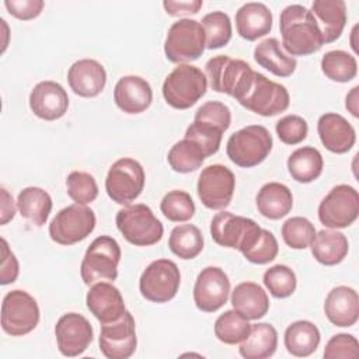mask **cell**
<instances>
[{
  "label": "cell",
  "instance_id": "1",
  "mask_svg": "<svg viewBox=\"0 0 359 359\" xmlns=\"http://www.w3.org/2000/svg\"><path fill=\"white\" fill-rule=\"evenodd\" d=\"M279 29L282 46L290 56H307L324 45L317 20L302 4H290L280 11Z\"/></svg>",
  "mask_w": 359,
  "mask_h": 359
},
{
  "label": "cell",
  "instance_id": "2",
  "mask_svg": "<svg viewBox=\"0 0 359 359\" xmlns=\"http://www.w3.org/2000/svg\"><path fill=\"white\" fill-rule=\"evenodd\" d=\"M236 100L240 105L261 116H275L286 111L290 104L286 87L258 72H252Z\"/></svg>",
  "mask_w": 359,
  "mask_h": 359
},
{
  "label": "cell",
  "instance_id": "3",
  "mask_svg": "<svg viewBox=\"0 0 359 359\" xmlns=\"http://www.w3.org/2000/svg\"><path fill=\"white\" fill-rule=\"evenodd\" d=\"M208 77L196 66L182 63L165 77L163 97L175 109H188L195 105L206 93Z\"/></svg>",
  "mask_w": 359,
  "mask_h": 359
},
{
  "label": "cell",
  "instance_id": "4",
  "mask_svg": "<svg viewBox=\"0 0 359 359\" xmlns=\"http://www.w3.org/2000/svg\"><path fill=\"white\" fill-rule=\"evenodd\" d=\"M121 247L111 236H100L88 245L81 265L80 275L86 285L97 282H114L118 278Z\"/></svg>",
  "mask_w": 359,
  "mask_h": 359
},
{
  "label": "cell",
  "instance_id": "5",
  "mask_svg": "<svg viewBox=\"0 0 359 359\" xmlns=\"http://www.w3.org/2000/svg\"><path fill=\"white\" fill-rule=\"evenodd\" d=\"M272 146V135L265 126L248 125L229 137L226 153L236 165L250 168L261 164L269 156Z\"/></svg>",
  "mask_w": 359,
  "mask_h": 359
},
{
  "label": "cell",
  "instance_id": "6",
  "mask_svg": "<svg viewBox=\"0 0 359 359\" xmlns=\"http://www.w3.org/2000/svg\"><path fill=\"white\" fill-rule=\"evenodd\" d=\"M115 223L123 238L136 247H149L158 243L164 227L153 210L143 203H135L118 210Z\"/></svg>",
  "mask_w": 359,
  "mask_h": 359
},
{
  "label": "cell",
  "instance_id": "7",
  "mask_svg": "<svg viewBox=\"0 0 359 359\" xmlns=\"http://www.w3.org/2000/svg\"><path fill=\"white\" fill-rule=\"evenodd\" d=\"M206 48L203 27L199 21L181 18L171 24L164 41L165 57L172 63H188L199 59Z\"/></svg>",
  "mask_w": 359,
  "mask_h": 359
},
{
  "label": "cell",
  "instance_id": "8",
  "mask_svg": "<svg viewBox=\"0 0 359 359\" xmlns=\"http://www.w3.org/2000/svg\"><path fill=\"white\" fill-rule=\"evenodd\" d=\"M36 300L25 290L14 289L3 297L1 328L11 337H22L34 331L39 323Z\"/></svg>",
  "mask_w": 359,
  "mask_h": 359
},
{
  "label": "cell",
  "instance_id": "9",
  "mask_svg": "<svg viewBox=\"0 0 359 359\" xmlns=\"http://www.w3.org/2000/svg\"><path fill=\"white\" fill-rule=\"evenodd\" d=\"M95 213L86 205H69L49 223V237L60 245H72L87 238L95 229Z\"/></svg>",
  "mask_w": 359,
  "mask_h": 359
},
{
  "label": "cell",
  "instance_id": "10",
  "mask_svg": "<svg viewBox=\"0 0 359 359\" xmlns=\"http://www.w3.org/2000/svg\"><path fill=\"white\" fill-rule=\"evenodd\" d=\"M181 285L177 264L167 258L150 262L139 279L140 294L153 303H167L175 297Z\"/></svg>",
  "mask_w": 359,
  "mask_h": 359
},
{
  "label": "cell",
  "instance_id": "11",
  "mask_svg": "<svg viewBox=\"0 0 359 359\" xmlns=\"http://www.w3.org/2000/svg\"><path fill=\"white\" fill-rule=\"evenodd\" d=\"M144 181L142 164L135 158L123 157L109 167L105 178V191L115 203L129 205L142 194Z\"/></svg>",
  "mask_w": 359,
  "mask_h": 359
},
{
  "label": "cell",
  "instance_id": "12",
  "mask_svg": "<svg viewBox=\"0 0 359 359\" xmlns=\"http://www.w3.org/2000/svg\"><path fill=\"white\" fill-rule=\"evenodd\" d=\"M359 216V194L348 185L339 184L321 199L318 219L328 229H345Z\"/></svg>",
  "mask_w": 359,
  "mask_h": 359
},
{
  "label": "cell",
  "instance_id": "13",
  "mask_svg": "<svg viewBox=\"0 0 359 359\" xmlns=\"http://www.w3.org/2000/svg\"><path fill=\"white\" fill-rule=\"evenodd\" d=\"M236 188L233 171L223 164H210L202 170L196 191L202 205L212 210H220L230 205Z\"/></svg>",
  "mask_w": 359,
  "mask_h": 359
},
{
  "label": "cell",
  "instance_id": "14",
  "mask_svg": "<svg viewBox=\"0 0 359 359\" xmlns=\"http://www.w3.org/2000/svg\"><path fill=\"white\" fill-rule=\"evenodd\" d=\"M205 70L212 90L224 93L233 98L252 73V69L247 62L233 59L227 55H217L209 59L205 65Z\"/></svg>",
  "mask_w": 359,
  "mask_h": 359
},
{
  "label": "cell",
  "instance_id": "15",
  "mask_svg": "<svg viewBox=\"0 0 359 359\" xmlns=\"http://www.w3.org/2000/svg\"><path fill=\"white\" fill-rule=\"evenodd\" d=\"M100 351L108 359H128L137 345L136 324L133 316L126 310L125 314L114 323L102 324L100 338Z\"/></svg>",
  "mask_w": 359,
  "mask_h": 359
},
{
  "label": "cell",
  "instance_id": "16",
  "mask_svg": "<svg viewBox=\"0 0 359 359\" xmlns=\"http://www.w3.org/2000/svg\"><path fill=\"white\" fill-rule=\"evenodd\" d=\"M229 294L230 280L222 268L206 266L198 273L194 286V303L201 311H217L227 303Z\"/></svg>",
  "mask_w": 359,
  "mask_h": 359
},
{
  "label": "cell",
  "instance_id": "17",
  "mask_svg": "<svg viewBox=\"0 0 359 359\" xmlns=\"http://www.w3.org/2000/svg\"><path fill=\"white\" fill-rule=\"evenodd\" d=\"M55 337L59 352L63 356L74 358L81 355L93 342L94 331L84 316L79 313H66L56 321Z\"/></svg>",
  "mask_w": 359,
  "mask_h": 359
},
{
  "label": "cell",
  "instance_id": "18",
  "mask_svg": "<svg viewBox=\"0 0 359 359\" xmlns=\"http://www.w3.org/2000/svg\"><path fill=\"white\" fill-rule=\"evenodd\" d=\"M29 108L35 116L43 121H56L67 112L69 95L56 81H39L31 90Z\"/></svg>",
  "mask_w": 359,
  "mask_h": 359
},
{
  "label": "cell",
  "instance_id": "19",
  "mask_svg": "<svg viewBox=\"0 0 359 359\" xmlns=\"http://www.w3.org/2000/svg\"><path fill=\"white\" fill-rule=\"evenodd\" d=\"M86 304L101 324L118 321L126 311L119 289L109 282L94 283L87 292Z\"/></svg>",
  "mask_w": 359,
  "mask_h": 359
},
{
  "label": "cell",
  "instance_id": "20",
  "mask_svg": "<svg viewBox=\"0 0 359 359\" xmlns=\"http://www.w3.org/2000/svg\"><path fill=\"white\" fill-rule=\"evenodd\" d=\"M257 226L258 224L250 217L222 210L216 213L210 222V236L216 244L238 250Z\"/></svg>",
  "mask_w": 359,
  "mask_h": 359
},
{
  "label": "cell",
  "instance_id": "21",
  "mask_svg": "<svg viewBox=\"0 0 359 359\" xmlns=\"http://www.w3.org/2000/svg\"><path fill=\"white\" fill-rule=\"evenodd\" d=\"M114 101L125 114H140L153 101V90L147 80L140 76H123L114 88Z\"/></svg>",
  "mask_w": 359,
  "mask_h": 359
},
{
  "label": "cell",
  "instance_id": "22",
  "mask_svg": "<svg viewBox=\"0 0 359 359\" xmlns=\"http://www.w3.org/2000/svg\"><path fill=\"white\" fill-rule=\"evenodd\" d=\"M317 132L323 146L331 153L344 154L356 142L355 128L339 114L327 112L318 118Z\"/></svg>",
  "mask_w": 359,
  "mask_h": 359
},
{
  "label": "cell",
  "instance_id": "23",
  "mask_svg": "<svg viewBox=\"0 0 359 359\" xmlns=\"http://www.w3.org/2000/svg\"><path fill=\"white\" fill-rule=\"evenodd\" d=\"M67 81L74 94L91 98L97 97L104 90L107 72L95 59H80L69 67Z\"/></svg>",
  "mask_w": 359,
  "mask_h": 359
},
{
  "label": "cell",
  "instance_id": "24",
  "mask_svg": "<svg viewBox=\"0 0 359 359\" xmlns=\"http://www.w3.org/2000/svg\"><path fill=\"white\" fill-rule=\"evenodd\" d=\"M324 314L337 327L355 325L359 318L358 292L345 285L331 289L324 302Z\"/></svg>",
  "mask_w": 359,
  "mask_h": 359
},
{
  "label": "cell",
  "instance_id": "25",
  "mask_svg": "<svg viewBox=\"0 0 359 359\" xmlns=\"http://www.w3.org/2000/svg\"><path fill=\"white\" fill-rule=\"evenodd\" d=\"M272 21V13L264 3L250 1L236 11L237 34L247 41H255L269 34Z\"/></svg>",
  "mask_w": 359,
  "mask_h": 359
},
{
  "label": "cell",
  "instance_id": "26",
  "mask_svg": "<svg viewBox=\"0 0 359 359\" xmlns=\"http://www.w3.org/2000/svg\"><path fill=\"white\" fill-rule=\"evenodd\" d=\"M318 22L324 43L337 41L346 25V4L344 0H314L310 10Z\"/></svg>",
  "mask_w": 359,
  "mask_h": 359
},
{
  "label": "cell",
  "instance_id": "27",
  "mask_svg": "<svg viewBox=\"0 0 359 359\" xmlns=\"http://www.w3.org/2000/svg\"><path fill=\"white\" fill-rule=\"evenodd\" d=\"M231 306L247 320H259L269 310L266 292L255 282H241L231 292Z\"/></svg>",
  "mask_w": 359,
  "mask_h": 359
},
{
  "label": "cell",
  "instance_id": "28",
  "mask_svg": "<svg viewBox=\"0 0 359 359\" xmlns=\"http://www.w3.org/2000/svg\"><path fill=\"white\" fill-rule=\"evenodd\" d=\"M258 212L271 220L285 217L293 208L292 191L280 182H266L255 196Z\"/></svg>",
  "mask_w": 359,
  "mask_h": 359
},
{
  "label": "cell",
  "instance_id": "29",
  "mask_svg": "<svg viewBox=\"0 0 359 359\" xmlns=\"http://www.w3.org/2000/svg\"><path fill=\"white\" fill-rule=\"evenodd\" d=\"M311 254L317 262L334 266L344 261L349 251V243L344 233L337 230H320L310 244Z\"/></svg>",
  "mask_w": 359,
  "mask_h": 359
},
{
  "label": "cell",
  "instance_id": "30",
  "mask_svg": "<svg viewBox=\"0 0 359 359\" xmlns=\"http://www.w3.org/2000/svg\"><path fill=\"white\" fill-rule=\"evenodd\" d=\"M278 348V331L269 323L251 324L250 334L240 342L238 352L244 359L271 358Z\"/></svg>",
  "mask_w": 359,
  "mask_h": 359
},
{
  "label": "cell",
  "instance_id": "31",
  "mask_svg": "<svg viewBox=\"0 0 359 359\" xmlns=\"http://www.w3.org/2000/svg\"><path fill=\"white\" fill-rule=\"evenodd\" d=\"M321 334L317 325L309 320H297L287 325L283 342L286 351L297 358H306L314 353L320 345Z\"/></svg>",
  "mask_w": 359,
  "mask_h": 359
},
{
  "label": "cell",
  "instance_id": "32",
  "mask_svg": "<svg viewBox=\"0 0 359 359\" xmlns=\"http://www.w3.org/2000/svg\"><path fill=\"white\" fill-rule=\"evenodd\" d=\"M255 62L278 77H289L294 73L297 60L280 49L276 38L261 41L254 49Z\"/></svg>",
  "mask_w": 359,
  "mask_h": 359
},
{
  "label": "cell",
  "instance_id": "33",
  "mask_svg": "<svg viewBox=\"0 0 359 359\" xmlns=\"http://www.w3.org/2000/svg\"><path fill=\"white\" fill-rule=\"evenodd\" d=\"M323 167V156L313 146L299 147L287 158V171L290 177L300 184L316 181L321 175Z\"/></svg>",
  "mask_w": 359,
  "mask_h": 359
},
{
  "label": "cell",
  "instance_id": "34",
  "mask_svg": "<svg viewBox=\"0 0 359 359\" xmlns=\"http://www.w3.org/2000/svg\"><path fill=\"white\" fill-rule=\"evenodd\" d=\"M17 208L25 220L42 227L52 210V198L39 187H27L18 194Z\"/></svg>",
  "mask_w": 359,
  "mask_h": 359
},
{
  "label": "cell",
  "instance_id": "35",
  "mask_svg": "<svg viewBox=\"0 0 359 359\" xmlns=\"http://www.w3.org/2000/svg\"><path fill=\"white\" fill-rule=\"evenodd\" d=\"M170 251L181 259H194L203 250V237L194 224L175 226L168 237Z\"/></svg>",
  "mask_w": 359,
  "mask_h": 359
},
{
  "label": "cell",
  "instance_id": "36",
  "mask_svg": "<svg viewBox=\"0 0 359 359\" xmlns=\"http://www.w3.org/2000/svg\"><path fill=\"white\" fill-rule=\"evenodd\" d=\"M206 156L202 147L189 139H182L177 142L167 154V161L170 167L181 174H188L196 171L205 161Z\"/></svg>",
  "mask_w": 359,
  "mask_h": 359
},
{
  "label": "cell",
  "instance_id": "37",
  "mask_svg": "<svg viewBox=\"0 0 359 359\" xmlns=\"http://www.w3.org/2000/svg\"><path fill=\"white\" fill-rule=\"evenodd\" d=\"M321 70L331 81L348 83L358 74V62L353 55L335 49L321 57Z\"/></svg>",
  "mask_w": 359,
  "mask_h": 359
},
{
  "label": "cell",
  "instance_id": "38",
  "mask_svg": "<svg viewBox=\"0 0 359 359\" xmlns=\"http://www.w3.org/2000/svg\"><path fill=\"white\" fill-rule=\"evenodd\" d=\"M215 337L227 345H236L245 339L250 334L251 324L238 311L227 310L222 313L215 321Z\"/></svg>",
  "mask_w": 359,
  "mask_h": 359
},
{
  "label": "cell",
  "instance_id": "39",
  "mask_svg": "<svg viewBox=\"0 0 359 359\" xmlns=\"http://www.w3.org/2000/svg\"><path fill=\"white\" fill-rule=\"evenodd\" d=\"M208 49H219L229 43L231 39V21L224 11H212L203 15L201 21Z\"/></svg>",
  "mask_w": 359,
  "mask_h": 359
},
{
  "label": "cell",
  "instance_id": "40",
  "mask_svg": "<svg viewBox=\"0 0 359 359\" xmlns=\"http://www.w3.org/2000/svg\"><path fill=\"white\" fill-rule=\"evenodd\" d=\"M265 287L276 299H285L294 293L297 286L296 273L292 268L283 264L271 266L264 272L262 276Z\"/></svg>",
  "mask_w": 359,
  "mask_h": 359
},
{
  "label": "cell",
  "instance_id": "41",
  "mask_svg": "<svg viewBox=\"0 0 359 359\" xmlns=\"http://www.w3.org/2000/svg\"><path fill=\"white\" fill-rule=\"evenodd\" d=\"M280 233L287 247L293 250H304L311 244L316 236V227L307 217L293 216L282 224Z\"/></svg>",
  "mask_w": 359,
  "mask_h": 359
},
{
  "label": "cell",
  "instance_id": "42",
  "mask_svg": "<svg viewBox=\"0 0 359 359\" xmlns=\"http://www.w3.org/2000/svg\"><path fill=\"white\" fill-rule=\"evenodd\" d=\"M160 210L171 222H188L195 215V203L188 192L172 189L163 196Z\"/></svg>",
  "mask_w": 359,
  "mask_h": 359
},
{
  "label": "cell",
  "instance_id": "43",
  "mask_svg": "<svg viewBox=\"0 0 359 359\" xmlns=\"http://www.w3.org/2000/svg\"><path fill=\"white\" fill-rule=\"evenodd\" d=\"M223 133L224 132L220 128L215 126L213 123H209L205 121H194L185 130V139H189L198 143L202 147L205 156L209 157L217 153L222 143Z\"/></svg>",
  "mask_w": 359,
  "mask_h": 359
},
{
  "label": "cell",
  "instance_id": "44",
  "mask_svg": "<svg viewBox=\"0 0 359 359\" xmlns=\"http://www.w3.org/2000/svg\"><path fill=\"white\" fill-rule=\"evenodd\" d=\"M67 195L79 205H88L98 196L95 178L86 171H72L66 177Z\"/></svg>",
  "mask_w": 359,
  "mask_h": 359
},
{
  "label": "cell",
  "instance_id": "45",
  "mask_svg": "<svg viewBox=\"0 0 359 359\" xmlns=\"http://www.w3.org/2000/svg\"><path fill=\"white\" fill-rule=\"evenodd\" d=\"M279 252V245L275 236L269 231L262 229L254 244L243 252L244 258L252 264L264 265L276 258Z\"/></svg>",
  "mask_w": 359,
  "mask_h": 359
},
{
  "label": "cell",
  "instance_id": "46",
  "mask_svg": "<svg viewBox=\"0 0 359 359\" xmlns=\"http://www.w3.org/2000/svg\"><path fill=\"white\" fill-rule=\"evenodd\" d=\"M275 130L282 143L293 146L306 139L309 133V125L307 121L300 115H286L276 122Z\"/></svg>",
  "mask_w": 359,
  "mask_h": 359
},
{
  "label": "cell",
  "instance_id": "47",
  "mask_svg": "<svg viewBox=\"0 0 359 359\" xmlns=\"http://www.w3.org/2000/svg\"><path fill=\"white\" fill-rule=\"evenodd\" d=\"M323 356L325 359H358L359 342L351 334H337L325 344Z\"/></svg>",
  "mask_w": 359,
  "mask_h": 359
},
{
  "label": "cell",
  "instance_id": "48",
  "mask_svg": "<svg viewBox=\"0 0 359 359\" xmlns=\"http://www.w3.org/2000/svg\"><path fill=\"white\" fill-rule=\"evenodd\" d=\"M194 121H205L213 123L226 132L231 123V112L230 108L220 101H206L196 109Z\"/></svg>",
  "mask_w": 359,
  "mask_h": 359
},
{
  "label": "cell",
  "instance_id": "49",
  "mask_svg": "<svg viewBox=\"0 0 359 359\" xmlns=\"http://www.w3.org/2000/svg\"><path fill=\"white\" fill-rule=\"evenodd\" d=\"M4 7L7 11L22 21L34 20L36 18L42 8H43V1L42 0H6Z\"/></svg>",
  "mask_w": 359,
  "mask_h": 359
},
{
  "label": "cell",
  "instance_id": "50",
  "mask_svg": "<svg viewBox=\"0 0 359 359\" xmlns=\"http://www.w3.org/2000/svg\"><path fill=\"white\" fill-rule=\"evenodd\" d=\"M20 273V264L14 252L10 250L6 238H1V264H0V283L8 285L15 282Z\"/></svg>",
  "mask_w": 359,
  "mask_h": 359
},
{
  "label": "cell",
  "instance_id": "51",
  "mask_svg": "<svg viewBox=\"0 0 359 359\" xmlns=\"http://www.w3.org/2000/svg\"><path fill=\"white\" fill-rule=\"evenodd\" d=\"M202 0H191V1H163V7L168 15L181 17L188 14H196L202 7Z\"/></svg>",
  "mask_w": 359,
  "mask_h": 359
},
{
  "label": "cell",
  "instance_id": "52",
  "mask_svg": "<svg viewBox=\"0 0 359 359\" xmlns=\"http://www.w3.org/2000/svg\"><path fill=\"white\" fill-rule=\"evenodd\" d=\"M0 201H1L0 224L4 226L10 220H13L14 216H15V202H14L13 196L10 195V192L6 188L0 189Z\"/></svg>",
  "mask_w": 359,
  "mask_h": 359
},
{
  "label": "cell",
  "instance_id": "53",
  "mask_svg": "<svg viewBox=\"0 0 359 359\" xmlns=\"http://www.w3.org/2000/svg\"><path fill=\"white\" fill-rule=\"evenodd\" d=\"M358 93H359V86H355L348 94H346V100H345V108L355 116L358 118L359 116V112H358Z\"/></svg>",
  "mask_w": 359,
  "mask_h": 359
}]
</instances>
